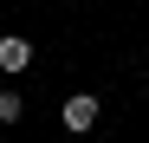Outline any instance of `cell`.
<instances>
[{
    "instance_id": "7a4b0ae2",
    "label": "cell",
    "mask_w": 149,
    "mask_h": 143,
    "mask_svg": "<svg viewBox=\"0 0 149 143\" xmlns=\"http://www.w3.org/2000/svg\"><path fill=\"white\" fill-rule=\"evenodd\" d=\"M26 65H33V39H19V33H7V39H0V72L13 78V72H26Z\"/></svg>"
},
{
    "instance_id": "3957f363",
    "label": "cell",
    "mask_w": 149,
    "mask_h": 143,
    "mask_svg": "<svg viewBox=\"0 0 149 143\" xmlns=\"http://www.w3.org/2000/svg\"><path fill=\"white\" fill-rule=\"evenodd\" d=\"M19 117H26V98L19 91H0V124H19Z\"/></svg>"
},
{
    "instance_id": "6da1fadb",
    "label": "cell",
    "mask_w": 149,
    "mask_h": 143,
    "mask_svg": "<svg viewBox=\"0 0 149 143\" xmlns=\"http://www.w3.org/2000/svg\"><path fill=\"white\" fill-rule=\"evenodd\" d=\"M97 117H104V104H97L91 91H71V98H65V111H58V124H65L71 137H91V130H97Z\"/></svg>"
},
{
    "instance_id": "277c9868",
    "label": "cell",
    "mask_w": 149,
    "mask_h": 143,
    "mask_svg": "<svg viewBox=\"0 0 149 143\" xmlns=\"http://www.w3.org/2000/svg\"><path fill=\"white\" fill-rule=\"evenodd\" d=\"M143 85H149V65H143Z\"/></svg>"
}]
</instances>
